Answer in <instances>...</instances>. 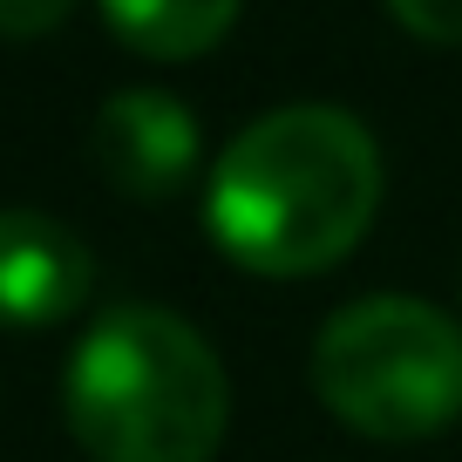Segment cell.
I'll return each mask as SVG.
<instances>
[{"instance_id": "cell-1", "label": "cell", "mask_w": 462, "mask_h": 462, "mask_svg": "<svg viewBox=\"0 0 462 462\" xmlns=\"http://www.w3.org/2000/svg\"><path fill=\"white\" fill-rule=\"evenodd\" d=\"M381 211V150L361 116L292 102L225 143L204 190V225L231 265L306 279L340 265Z\"/></svg>"}, {"instance_id": "cell-2", "label": "cell", "mask_w": 462, "mask_h": 462, "mask_svg": "<svg viewBox=\"0 0 462 462\" xmlns=\"http://www.w3.org/2000/svg\"><path fill=\"white\" fill-rule=\"evenodd\" d=\"M69 429L96 462H211L231 421L225 361L171 306H116L69 361Z\"/></svg>"}, {"instance_id": "cell-3", "label": "cell", "mask_w": 462, "mask_h": 462, "mask_svg": "<svg viewBox=\"0 0 462 462\" xmlns=\"http://www.w3.org/2000/svg\"><path fill=\"white\" fill-rule=\"evenodd\" d=\"M313 394L367 442H429L462 415V327L429 300H354L313 340Z\"/></svg>"}, {"instance_id": "cell-4", "label": "cell", "mask_w": 462, "mask_h": 462, "mask_svg": "<svg viewBox=\"0 0 462 462\" xmlns=\"http://www.w3.org/2000/svg\"><path fill=\"white\" fill-rule=\"evenodd\" d=\"M88 157L123 198H171L198 171V116L163 88H123L96 109Z\"/></svg>"}, {"instance_id": "cell-5", "label": "cell", "mask_w": 462, "mask_h": 462, "mask_svg": "<svg viewBox=\"0 0 462 462\" xmlns=\"http://www.w3.org/2000/svg\"><path fill=\"white\" fill-rule=\"evenodd\" d=\"M96 286V259L61 217L48 211H0V327L42 333L75 319Z\"/></svg>"}, {"instance_id": "cell-6", "label": "cell", "mask_w": 462, "mask_h": 462, "mask_svg": "<svg viewBox=\"0 0 462 462\" xmlns=\"http://www.w3.org/2000/svg\"><path fill=\"white\" fill-rule=\"evenodd\" d=\"M102 21L123 48L150 61H190L231 34L238 0H102Z\"/></svg>"}, {"instance_id": "cell-7", "label": "cell", "mask_w": 462, "mask_h": 462, "mask_svg": "<svg viewBox=\"0 0 462 462\" xmlns=\"http://www.w3.org/2000/svg\"><path fill=\"white\" fill-rule=\"evenodd\" d=\"M388 14L402 21L415 42L462 48V0H388Z\"/></svg>"}, {"instance_id": "cell-8", "label": "cell", "mask_w": 462, "mask_h": 462, "mask_svg": "<svg viewBox=\"0 0 462 462\" xmlns=\"http://www.w3.org/2000/svg\"><path fill=\"white\" fill-rule=\"evenodd\" d=\"M75 14V0H0V42H34L55 34Z\"/></svg>"}]
</instances>
